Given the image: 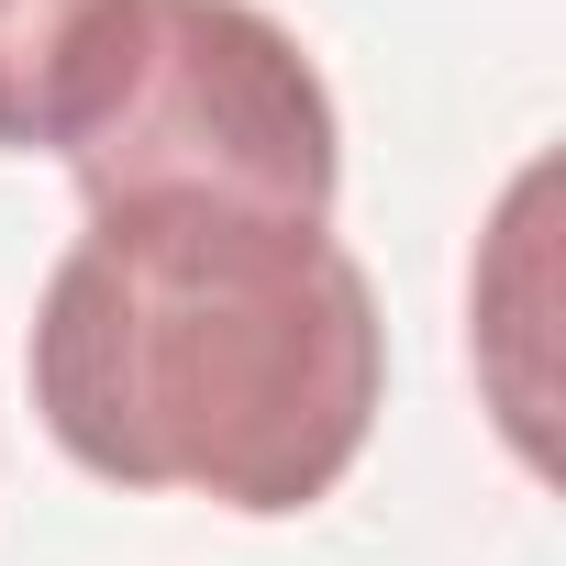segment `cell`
Instances as JSON below:
<instances>
[{"mask_svg":"<svg viewBox=\"0 0 566 566\" xmlns=\"http://www.w3.org/2000/svg\"><path fill=\"white\" fill-rule=\"evenodd\" d=\"M23 389L101 489L290 522L356 478L389 400V323L334 222L123 200L45 266Z\"/></svg>","mask_w":566,"mask_h":566,"instance_id":"6da1fadb","label":"cell"},{"mask_svg":"<svg viewBox=\"0 0 566 566\" xmlns=\"http://www.w3.org/2000/svg\"><path fill=\"white\" fill-rule=\"evenodd\" d=\"M90 211L123 200H222L334 222L345 200V123L312 45L255 0H145V45L101 134L67 156Z\"/></svg>","mask_w":566,"mask_h":566,"instance_id":"7a4b0ae2","label":"cell"},{"mask_svg":"<svg viewBox=\"0 0 566 566\" xmlns=\"http://www.w3.org/2000/svg\"><path fill=\"white\" fill-rule=\"evenodd\" d=\"M145 0H0V156H78L123 101Z\"/></svg>","mask_w":566,"mask_h":566,"instance_id":"3957f363","label":"cell"}]
</instances>
